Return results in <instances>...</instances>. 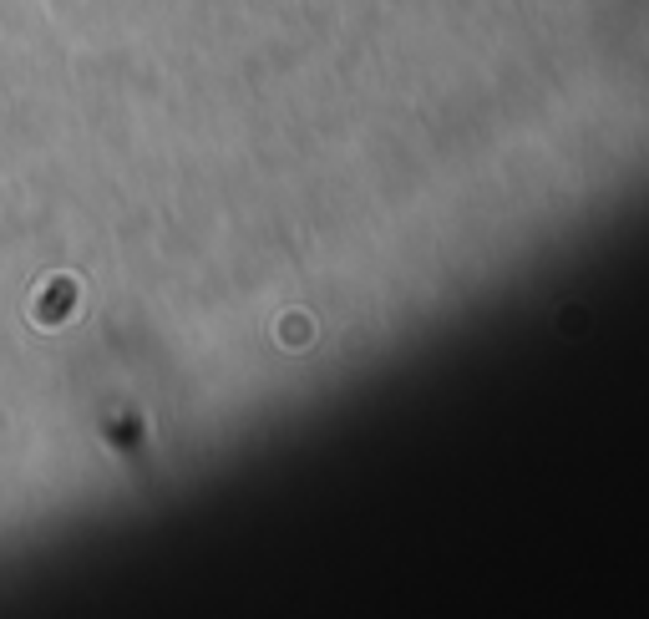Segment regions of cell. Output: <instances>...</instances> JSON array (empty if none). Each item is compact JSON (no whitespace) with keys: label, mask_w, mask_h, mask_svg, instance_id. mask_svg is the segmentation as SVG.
Returning a JSON list of instances; mask_svg holds the SVG:
<instances>
[{"label":"cell","mask_w":649,"mask_h":619,"mask_svg":"<svg viewBox=\"0 0 649 619\" xmlns=\"http://www.w3.org/2000/svg\"><path fill=\"white\" fill-rule=\"evenodd\" d=\"M558 325H563V330H578V325H583V310H563V320H558Z\"/></svg>","instance_id":"obj_1"}]
</instances>
